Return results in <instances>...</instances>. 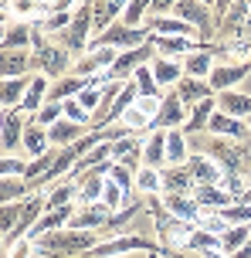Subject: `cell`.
<instances>
[{
  "mask_svg": "<svg viewBox=\"0 0 251 258\" xmlns=\"http://www.w3.org/2000/svg\"><path fill=\"white\" fill-rule=\"evenodd\" d=\"M78 201V183L75 180H65L58 183L51 194H48V211H58V207H71Z\"/></svg>",
  "mask_w": 251,
  "mask_h": 258,
  "instance_id": "e575fe53",
  "label": "cell"
},
{
  "mask_svg": "<svg viewBox=\"0 0 251 258\" xmlns=\"http://www.w3.org/2000/svg\"><path fill=\"white\" fill-rule=\"evenodd\" d=\"M31 41H34V21H14V24H4V41H0L4 51H27Z\"/></svg>",
  "mask_w": 251,
  "mask_h": 258,
  "instance_id": "ac0fdd59",
  "label": "cell"
},
{
  "mask_svg": "<svg viewBox=\"0 0 251 258\" xmlns=\"http://www.w3.org/2000/svg\"><path fill=\"white\" fill-rule=\"evenodd\" d=\"M177 95L184 99V105H190V109H194V105H200L204 99H214L217 92L211 89V82H207V78H190V75H184L180 82H177Z\"/></svg>",
  "mask_w": 251,
  "mask_h": 258,
  "instance_id": "d6986e66",
  "label": "cell"
},
{
  "mask_svg": "<svg viewBox=\"0 0 251 258\" xmlns=\"http://www.w3.org/2000/svg\"><path fill=\"white\" fill-rule=\"evenodd\" d=\"M14 14H41V0H14Z\"/></svg>",
  "mask_w": 251,
  "mask_h": 258,
  "instance_id": "6f0895ef",
  "label": "cell"
},
{
  "mask_svg": "<svg viewBox=\"0 0 251 258\" xmlns=\"http://www.w3.org/2000/svg\"><path fill=\"white\" fill-rule=\"evenodd\" d=\"M112 218V211L106 204H81L75 207V214L68 221V228H75V231H102Z\"/></svg>",
  "mask_w": 251,
  "mask_h": 258,
  "instance_id": "30bf717a",
  "label": "cell"
},
{
  "mask_svg": "<svg viewBox=\"0 0 251 258\" xmlns=\"http://www.w3.org/2000/svg\"><path fill=\"white\" fill-rule=\"evenodd\" d=\"M149 258H163V255H149Z\"/></svg>",
  "mask_w": 251,
  "mask_h": 258,
  "instance_id": "be15d7a7",
  "label": "cell"
},
{
  "mask_svg": "<svg viewBox=\"0 0 251 258\" xmlns=\"http://www.w3.org/2000/svg\"><path fill=\"white\" fill-rule=\"evenodd\" d=\"M0 75L4 78L31 75V54L27 51H4V58H0Z\"/></svg>",
  "mask_w": 251,
  "mask_h": 258,
  "instance_id": "d6a6232c",
  "label": "cell"
},
{
  "mask_svg": "<svg viewBox=\"0 0 251 258\" xmlns=\"http://www.w3.org/2000/svg\"><path fill=\"white\" fill-rule=\"evenodd\" d=\"M146 27H149V34H163V38H197L200 41V31L194 24H187L184 17H149L146 21Z\"/></svg>",
  "mask_w": 251,
  "mask_h": 258,
  "instance_id": "2e32d148",
  "label": "cell"
},
{
  "mask_svg": "<svg viewBox=\"0 0 251 258\" xmlns=\"http://www.w3.org/2000/svg\"><path fill=\"white\" fill-rule=\"evenodd\" d=\"M207 248H221V238L204 231V228H194L190 241H187V251H207Z\"/></svg>",
  "mask_w": 251,
  "mask_h": 258,
  "instance_id": "ee69618b",
  "label": "cell"
},
{
  "mask_svg": "<svg viewBox=\"0 0 251 258\" xmlns=\"http://www.w3.org/2000/svg\"><path fill=\"white\" fill-rule=\"evenodd\" d=\"M48 136H51V146H71V143H78L81 136H89V126H78V122H71V119H61V122H54L48 129Z\"/></svg>",
  "mask_w": 251,
  "mask_h": 258,
  "instance_id": "f546056e",
  "label": "cell"
},
{
  "mask_svg": "<svg viewBox=\"0 0 251 258\" xmlns=\"http://www.w3.org/2000/svg\"><path fill=\"white\" fill-rule=\"evenodd\" d=\"M221 218L227 221V224H251V204H227L224 211H221Z\"/></svg>",
  "mask_w": 251,
  "mask_h": 258,
  "instance_id": "681fc988",
  "label": "cell"
},
{
  "mask_svg": "<svg viewBox=\"0 0 251 258\" xmlns=\"http://www.w3.org/2000/svg\"><path fill=\"white\" fill-rule=\"evenodd\" d=\"M0 177H27V163L17 156H4L0 160Z\"/></svg>",
  "mask_w": 251,
  "mask_h": 258,
  "instance_id": "f5cc1de1",
  "label": "cell"
},
{
  "mask_svg": "<svg viewBox=\"0 0 251 258\" xmlns=\"http://www.w3.org/2000/svg\"><path fill=\"white\" fill-rule=\"evenodd\" d=\"M48 92H51V78L48 75H34V82H31V89H27V95H24V102L17 105V112H38L41 105L48 102Z\"/></svg>",
  "mask_w": 251,
  "mask_h": 258,
  "instance_id": "4316f807",
  "label": "cell"
},
{
  "mask_svg": "<svg viewBox=\"0 0 251 258\" xmlns=\"http://www.w3.org/2000/svg\"><path fill=\"white\" fill-rule=\"evenodd\" d=\"M21 211H24V201H17V204H0V241H7L17 228V221H21Z\"/></svg>",
  "mask_w": 251,
  "mask_h": 258,
  "instance_id": "f35d334b",
  "label": "cell"
},
{
  "mask_svg": "<svg viewBox=\"0 0 251 258\" xmlns=\"http://www.w3.org/2000/svg\"><path fill=\"white\" fill-rule=\"evenodd\" d=\"M173 7H177V0H153L149 4V17H166Z\"/></svg>",
  "mask_w": 251,
  "mask_h": 258,
  "instance_id": "9f6ffc18",
  "label": "cell"
},
{
  "mask_svg": "<svg viewBox=\"0 0 251 258\" xmlns=\"http://www.w3.org/2000/svg\"><path fill=\"white\" fill-rule=\"evenodd\" d=\"M159 102H163V99H146V95H139V99H136V109H143V112H146L149 119H156Z\"/></svg>",
  "mask_w": 251,
  "mask_h": 258,
  "instance_id": "11a10c76",
  "label": "cell"
},
{
  "mask_svg": "<svg viewBox=\"0 0 251 258\" xmlns=\"http://www.w3.org/2000/svg\"><path fill=\"white\" fill-rule=\"evenodd\" d=\"M31 119H34V122H41L44 129H51L54 122H61V119H65V105H61V102H44Z\"/></svg>",
  "mask_w": 251,
  "mask_h": 258,
  "instance_id": "b9f144b4",
  "label": "cell"
},
{
  "mask_svg": "<svg viewBox=\"0 0 251 258\" xmlns=\"http://www.w3.org/2000/svg\"><path fill=\"white\" fill-rule=\"evenodd\" d=\"M31 82H34V75L4 78V92H0V102H4V109H17V105L24 102V95H27V89H31Z\"/></svg>",
  "mask_w": 251,
  "mask_h": 258,
  "instance_id": "1f68e13d",
  "label": "cell"
},
{
  "mask_svg": "<svg viewBox=\"0 0 251 258\" xmlns=\"http://www.w3.org/2000/svg\"><path fill=\"white\" fill-rule=\"evenodd\" d=\"M190 160V140L184 129H166V167H187Z\"/></svg>",
  "mask_w": 251,
  "mask_h": 258,
  "instance_id": "484cf974",
  "label": "cell"
},
{
  "mask_svg": "<svg viewBox=\"0 0 251 258\" xmlns=\"http://www.w3.org/2000/svg\"><path fill=\"white\" fill-rule=\"evenodd\" d=\"M136 190L139 194H163V173L153 167H139L136 170Z\"/></svg>",
  "mask_w": 251,
  "mask_h": 258,
  "instance_id": "ab89813d",
  "label": "cell"
},
{
  "mask_svg": "<svg viewBox=\"0 0 251 258\" xmlns=\"http://www.w3.org/2000/svg\"><path fill=\"white\" fill-rule=\"evenodd\" d=\"M119 122L126 126V133H149V122H153V119L146 116L143 109H136V105H132V109H126V112H122Z\"/></svg>",
  "mask_w": 251,
  "mask_h": 258,
  "instance_id": "7bdbcfd3",
  "label": "cell"
},
{
  "mask_svg": "<svg viewBox=\"0 0 251 258\" xmlns=\"http://www.w3.org/2000/svg\"><path fill=\"white\" fill-rule=\"evenodd\" d=\"M234 4H238V0H214V21L221 24V21H224V14L231 11Z\"/></svg>",
  "mask_w": 251,
  "mask_h": 258,
  "instance_id": "680465c9",
  "label": "cell"
},
{
  "mask_svg": "<svg viewBox=\"0 0 251 258\" xmlns=\"http://www.w3.org/2000/svg\"><path fill=\"white\" fill-rule=\"evenodd\" d=\"M31 68H34V75H48V78H65L71 75V68H75V54L61 48L51 34H44L34 27V41H31Z\"/></svg>",
  "mask_w": 251,
  "mask_h": 258,
  "instance_id": "7a4b0ae2",
  "label": "cell"
},
{
  "mask_svg": "<svg viewBox=\"0 0 251 258\" xmlns=\"http://www.w3.org/2000/svg\"><path fill=\"white\" fill-rule=\"evenodd\" d=\"M231 258H251V241H244V245H241V248H238V251H234Z\"/></svg>",
  "mask_w": 251,
  "mask_h": 258,
  "instance_id": "94428289",
  "label": "cell"
},
{
  "mask_svg": "<svg viewBox=\"0 0 251 258\" xmlns=\"http://www.w3.org/2000/svg\"><path fill=\"white\" fill-rule=\"evenodd\" d=\"M132 82H136V89H139V95H146V99H163V92H159V82L153 78V68H149V64H143V68H136V75H132Z\"/></svg>",
  "mask_w": 251,
  "mask_h": 258,
  "instance_id": "74e56055",
  "label": "cell"
},
{
  "mask_svg": "<svg viewBox=\"0 0 251 258\" xmlns=\"http://www.w3.org/2000/svg\"><path fill=\"white\" fill-rule=\"evenodd\" d=\"M102 204H106L109 211L116 214V211H122V207L129 204V197H126V190H122L119 183H112V180H109V183H106V194H102Z\"/></svg>",
  "mask_w": 251,
  "mask_h": 258,
  "instance_id": "bcb514c9",
  "label": "cell"
},
{
  "mask_svg": "<svg viewBox=\"0 0 251 258\" xmlns=\"http://www.w3.org/2000/svg\"><path fill=\"white\" fill-rule=\"evenodd\" d=\"M194 201L200 204L204 214H211V211H224L227 204H234V197H231L224 187H197V190H194Z\"/></svg>",
  "mask_w": 251,
  "mask_h": 258,
  "instance_id": "83f0119b",
  "label": "cell"
},
{
  "mask_svg": "<svg viewBox=\"0 0 251 258\" xmlns=\"http://www.w3.org/2000/svg\"><path fill=\"white\" fill-rule=\"evenodd\" d=\"M61 105H65V119H71V122H78V126L92 129V112H89L78 99H68V102H61Z\"/></svg>",
  "mask_w": 251,
  "mask_h": 258,
  "instance_id": "c3c4849f",
  "label": "cell"
},
{
  "mask_svg": "<svg viewBox=\"0 0 251 258\" xmlns=\"http://www.w3.org/2000/svg\"><path fill=\"white\" fill-rule=\"evenodd\" d=\"M163 194H194L197 183H194V173L187 167H163Z\"/></svg>",
  "mask_w": 251,
  "mask_h": 258,
  "instance_id": "603a6c76",
  "label": "cell"
},
{
  "mask_svg": "<svg viewBox=\"0 0 251 258\" xmlns=\"http://www.w3.org/2000/svg\"><path fill=\"white\" fill-rule=\"evenodd\" d=\"M71 75H78V78H99V75H102V64H99V58L89 51V54H81V58H75Z\"/></svg>",
  "mask_w": 251,
  "mask_h": 258,
  "instance_id": "f6af8a7d",
  "label": "cell"
},
{
  "mask_svg": "<svg viewBox=\"0 0 251 258\" xmlns=\"http://www.w3.org/2000/svg\"><path fill=\"white\" fill-rule=\"evenodd\" d=\"M143 146H146V140H139L136 133L116 140L112 143V163H122V167H129V170H139L143 167Z\"/></svg>",
  "mask_w": 251,
  "mask_h": 258,
  "instance_id": "7c38bea8",
  "label": "cell"
},
{
  "mask_svg": "<svg viewBox=\"0 0 251 258\" xmlns=\"http://www.w3.org/2000/svg\"><path fill=\"white\" fill-rule=\"evenodd\" d=\"M149 68H153V78L159 82V89H177V82L184 78V61H173V58H163V54H156L149 61Z\"/></svg>",
  "mask_w": 251,
  "mask_h": 258,
  "instance_id": "44dd1931",
  "label": "cell"
},
{
  "mask_svg": "<svg viewBox=\"0 0 251 258\" xmlns=\"http://www.w3.org/2000/svg\"><path fill=\"white\" fill-rule=\"evenodd\" d=\"M109 180H112V183H119L122 190H126V197H129L132 187H136V170L122 167V163H112V170H109Z\"/></svg>",
  "mask_w": 251,
  "mask_h": 258,
  "instance_id": "7dc6e473",
  "label": "cell"
},
{
  "mask_svg": "<svg viewBox=\"0 0 251 258\" xmlns=\"http://www.w3.org/2000/svg\"><path fill=\"white\" fill-rule=\"evenodd\" d=\"M143 167H153V170L166 167V129L149 133V140L143 146Z\"/></svg>",
  "mask_w": 251,
  "mask_h": 258,
  "instance_id": "d4e9b609",
  "label": "cell"
},
{
  "mask_svg": "<svg viewBox=\"0 0 251 258\" xmlns=\"http://www.w3.org/2000/svg\"><path fill=\"white\" fill-rule=\"evenodd\" d=\"M197 228H204V231H211V234H217V238H221V234H224L227 228H231V224H227V221L221 218V211H211V214H200Z\"/></svg>",
  "mask_w": 251,
  "mask_h": 258,
  "instance_id": "f907efd6",
  "label": "cell"
},
{
  "mask_svg": "<svg viewBox=\"0 0 251 258\" xmlns=\"http://www.w3.org/2000/svg\"><path fill=\"white\" fill-rule=\"evenodd\" d=\"M24 197H31L24 177H0V204H17Z\"/></svg>",
  "mask_w": 251,
  "mask_h": 258,
  "instance_id": "836d02e7",
  "label": "cell"
},
{
  "mask_svg": "<svg viewBox=\"0 0 251 258\" xmlns=\"http://www.w3.org/2000/svg\"><path fill=\"white\" fill-rule=\"evenodd\" d=\"M99 241H106L102 231H75V228H61L34 241V255L41 258H85Z\"/></svg>",
  "mask_w": 251,
  "mask_h": 258,
  "instance_id": "6da1fadb",
  "label": "cell"
},
{
  "mask_svg": "<svg viewBox=\"0 0 251 258\" xmlns=\"http://www.w3.org/2000/svg\"><path fill=\"white\" fill-rule=\"evenodd\" d=\"M244 122H248V129H251V116H248V119H244Z\"/></svg>",
  "mask_w": 251,
  "mask_h": 258,
  "instance_id": "6125c7cd",
  "label": "cell"
},
{
  "mask_svg": "<svg viewBox=\"0 0 251 258\" xmlns=\"http://www.w3.org/2000/svg\"><path fill=\"white\" fill-rule=\"evenodd\" d=\"M149 41L156 44V54L173 58V61H184L187 54H194L200 44H204V41H197V38H163V34H149Z\"/></svg>",
  "mask_w": 251,
  "mask_h": 258,
  "instance_id": "e0dca14e",
  "label": "cell"
},
{
  "mask_svg": "<svg viewBox=\"0 0 251 258\" xmlns=\"http://www.w3.org/2000/svg\"><path fill=\"white\" fill-rule=\"evenodd\" d=\"M129 0H92V34H106L112 24H119L122 14H126Z\"/></svg>",
  "mask_w": 251,
  "mask_h": 258,
  "instance_id": "9c48e42d",
  "label": "cell"
},
{
  "mask_svg": "<svg viewBox=\"0 0 251 258\" xmlns=\"http://www.w3.org/2000/svg\"><path fill=\"white\" fill-rule=\"evenodd\" d=\"M156 58V44L153 41H146V44H139V48H129V51H119V58H116V64L109 68V72H102V82H129L132 75H136V68H143V64H149Z\"/></svg>",
  "mask_w": 251,
  "mask_h": 258,
  "instance_id": "5b68a950",
  "label": "cell"
},
{
  "mask_svg": "<svg viewBox=\"0 0 251 258\" xmlns=\"http://www.w3.org/2000/svg\"><path fill=\"white\" fill-rule=\"evenodd\" d=\"M31 251H38V248H34V241H31V238H21L11 251H4V258H27Z\"/></svg>",
  "mask_w": 251,
  "mask_h": 258,
  "instance_id": "db71d44e",
  "label": "cell"
},
{
  "mask_svg": "<svg viewBox=\"0 0 251 258\" xmlns=\"http://www.w3.org/2000/svg\"><path fill=\"white\" fill-rule=\"evenodd\" d=\"M214 58H217V44H214V41H204L194 54H187V58H184V75H190V78H211Z\"/></svg>",
  "mask_w": 251,
  "mask_h": 258,
  "instance_id": "4fadbf2b",
  "label": "cell"
},
{
  "mask_svg": "<svg viewBox=\"0 0 251 258\" xmlns=\"http://www.w3.org/2000/svg\"><path fill=\"white\" fill-rule=\"evenodd\" d=\"M163 204H166V211L170 214H177V218H184V221H194L197 224L200 221V204L194 201V194H163Z\"/></svg>",
  "mask_w": 251,
  "mask_h": 258,
  "instance_id": "cb8c5ba5",
  "label": "cell"
},
{
  "mask_svg": "<svg viewBox=\"0 0 251 258\" xmlns=\"http://www.w3.org/2000/svg\"><path fill=\"white\" fill-rule=\"evenodd\" d=\"M89 82H92V78H78V75L58 78L51 85V92H48V102H68V99H75L81 89H89Z\"/></svg>",
  "mask_w": 251,
  "mask_h": 258,
  "instance_id": "4dcf8cb0",
  "label": "cell"
},
{
  "mask_svg": "<svg viewBox=\"0 0 251 258\" xmlns=\"http://www.w3.org/2000/svg\"><path fill=\"white\" fill-rule=\"evenodd\" d=\"M78 4H85V0H41V14H71Z\"/></svg>",
  "mask_w": 251,
  "mask_h": 258,
  "instance_id": "816d5d0a",
  "label": "cell"
},
{
  "mask_svg": "<svg viewBox=\"0 0 251 258\" xmlns=\"http://www.w3.org/2000/svg\"><path fill=\"white\" fill-rule=\"evenodd\" d=\"M187 170L194 173V183H197V187H221V183H224V170L204 153H190Z\"/></svg>",
  "mask_w": 251,
  "mask_h": 258,
  "instance_id": "8fae6325",
  "label": "cell"
},
{
  "mask_svg": "<svg viewBox=\"0 0 251 258\" xmlns=\"http://www.w3.org/2000/svg\"><path fill=\"white\" fill-rule=\"evenodd\" d=\"M129 251L163 255V248H159L156 238H146V234H112L106 241H99L85 258H119V255H129Z\"/></svg>",
  "mask_w": 251,
  "mask_h": 258,
  "instance_id": "277c9868",
  "label": "cell"
},
{
  "mask_svg": "<svg viewBox=\"0 0 251 258\" xmlns=\"http://www.w3.org/2000/svg\"><path fill=\"white\" fill-rule=\"evenodd\" d=\"M217 112V99H204L200 105H194L190 119L184 122V136H197V133H207L211 126V116Z\"/></svg>",
  "mask_w": 251,
  "mask_h": 258,
  "instance_id": "f1b7e54d",
  "label": "cell"
},
{
  "mask_svg": "<svg viewBox=\"0 0 251 258\" xmlns=\"http://www.w3.org/2000/svg\"><path fill=\"white\" fill-rule=\"evenodd\" d=\"M139 211H143V204H139V201H129V204L122 207V211H116V214L109 218V224L102 228V234H106V238H112V234H119L122 228H126V224H129V221L136 218V214H139Z\"/></svg>",
  "mask_w": 251,
  "mask_h": 258,
  "instance_id": "8d00e7d4",
  "label": "cell"
},
{
  "mask_svg": "<svg viewBox=\"0 0 251 258\" xmlns=\"http://www.w3.org/2000/svg\"><path fill=\"white\" fill-rule=\"evenodd\" d=\"M21 150H24L31 160H38L51 150V136H48V129L34 122V119H27V129H24V143H21Z\"/></svg>",
  "mask_w": 251,
  "mask_h": 258,
  "instance_id": "ffe728a7",
  "label": "cell"
},
{
  "mask_svg": "<svg viewBox=\"0 0 251 258\" xmlns=\"http://www.w3.org/2000/svg\"><path fill=\"white\" fill-rule=\"evenodd\" d=\"M146 41H149V27H126V24L119 21V24L109 27L106 34L92 38V44H109V48L129 51V48H139V44H146Z\"/></svg>",
  "mask_w": 251,
  "mask_h": 258,
  "instance_id": "52a82bcc",
  "label": "cell"
},
{
  "mask_svg": "<svg viewBox=\"0 0 251 258\" xmlns=\"http://www.w3.org/2000/svg\"><path fill=\"white\" fill-rule=\"evenodd\" d=\"M214 99H217V109L227 112V116H234V119H248L251 116V95H244V92H238V89L217 92Z\"/></svg>",
  "mask_w": 251,
  "mask_h": 258,
  "instance_id": "7402d4cb",
  "label": "cell"
},
{
  "mask_svg": "<svg viewBox=\"0 0 251 258\" xmlns=\"http://www.w3.org/2000/svg\"><path fill=\"white\" fill-rule=\"evenodd\" d=\"M24 129H27V119L17 109H4V133H0L4 156H14V150L24 143Z\"/></svg>",
  "mask_w": 251,
  "mask_h": 258,
  "instance_id": "9a60e30c",
  "label": "cell"
},
{
  "mask_svg": "<svg viewBox=\"0 0 251 258\" xmlns=\"http://www.w3.org/2000/svg\"><path fill=\"white\" fill-rule=\"evenodd\" d=\"M149 4L153 0H129L126 14H122V24L126 27H146L143 21H149Z\"/></svg>",
  "mask_w": 251,
  "mask_h": 258,
  "instance_id": "60d3db41",
  "label": "cell"
},
{
  "mask_svg": "<svg viewBox=\"0 0 251 258\" xmlns=\"http://www.w3.org/2000/svg\"><path fill=\"white\" fill-rule=\"evenodd\" d=\"M54 41H58L61 48H68L75 58L89 54V48H92V44H89V41H92V0H85V4L75 7L71 24H68L61 34H54Z\"/></svg>",
  "mask_w": 251,
  "mask_h": 258,
  "instance_id": "3957f363",
  "label": "cell"
},
{
  "mask_svg": "<svg viewBox=\"0 0 251 258\" xmlns=\"http://www.w3.org/2000/svg\"><path fill=\"white\" fill-rule=\"evenodd\" d=\"M200 258H231V255H224L221 248H207V251H200Z\"/></svg>",
  "mask_w": 251,
  "mask_h": 258,
  "instance_id": "91938a15",
  "label": "cell"
},
{
  "mask_svg": "<svg viewBox=\"0 0 251 258\" xmlns=\"http://www.w3.org/2000/svg\"><path fill=\"white\" fill-rule=\"evenodd\" d=\"M187 119L190 116H187L184 99L177 95V89H170V92H163V102H159L156 119L149 122V133H156V129H184Z\"/></svg>",
  "mask_w": 251,
  "mask_h": 258,
  "instance_id": "8992f818",
  "label": "cell"
},
{
  "mask_svg": "<svg viewBox=\"0 0 251 258\" xmlns=\"http://www.w3.org/2000/svg\"><path fill=\"white\" fill-rule=\"evenodd\" d=\"M248 75H251V61H221V64H214L207 82H211L214 92H227L234 85H241Z\"/></svg>",
  "mask_w": 251,
  "mask_h": 258,
  "instance_id": "ba28073f",
  "label": "cell"
},
{
  "mask_svg": "<svg viewBox=\"0 0 251 258\" xmlns=\"http://www.w3.org/2000/svg\"><path fill=\"white\" fill-rule=\"evenodd\" d=\"M244 241H251V224H231V228L221 234V251H224V255H234Z\"/></svg>",
  "mask_w": 251,
  "mask_h": 258,
  "instance_id": "d590c367",
  "label": "cell"
},
{
  "mask_svg": "<svg viewBox=\"0 0 251 258\" xmlns=\"http://www.w3.org/2000/svg\"><path fill=\"white\" fill-rule=\"evenodd\" d=\"M207 133H214V136H227V140H238V143H251V129L244 119H234L227 116V112H214L211 116V126H207Z\"/></svg>",
  "mask_w": 251,
  "mask_h": 258,
  "instance_id": "5bb4252c",
  "label": "cell"
}]
</instances>
